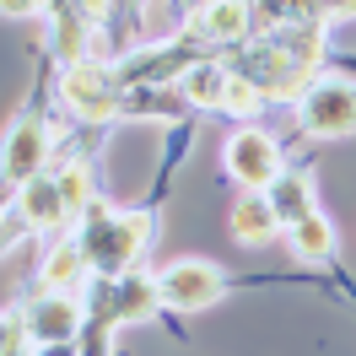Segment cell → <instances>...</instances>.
Segmentation results:
<instances>
[{
  "mask_svg": "<svg viewBox=\"0 0 356 356\" xmlns=\"http://www.w3.org/2000/svg\"><path fill=\"white\" fill-rule=\"evenodd\" d=\"M270 211L281 216V227H297V222H308V216H318L313 211V184L302 173H281L275 184H270Z\"/></svg>",
  "mask_w": 356,
  "mask_h": 356,
  "instance_id": "cell-11",
  "label": "cell"
},
{
  "mask_svg": "<svg viewBox=\"0 0 356 356\" xmlns=\"http://www.w3.org/2000/svg\"><path fill=\"white\" fill-rule=\"evenodd\" d=\"M222 291H227V275L211 259H173L156 275V297L173 313H200L211 302H222Z\"/></svg>",
  "mask_w": 356,
  "mask_h": 356,
  "instance_id": "cell-2",
  "label": "cell"
},
{
  "mask_svg": "<svg viewBox=\"0 0 356 356\" xmlns=\"http://www.w3.org/2000/svg\"><path fill=\"white\" fill-rule=\"evenodd\" d=\"M227 168H232V178L238 184H248V189H259V184H275V178L286 173L281 168V146L270 140L265 130H238L232 140H227Z\"/></svg>",
  "mask_w": 356,
  "mask_h": 356,
  "instance_id": "cell-6",
  "label": "cell"
},
{
  "mask_svg": "<svg viewBox=\"0 0 356 356\" xmlns=\"http://www.w3.org/2000/svg\"><path fill=\"white\" fill-rule=\"evenodd\" d=\"M44 156H49V119L44 113H22L11 124V135H6V184L22 195L33 178H44L38 173Z\"/></svg>",
  "mask_w": 356,
  "mask_h": 356,
  "instance_id": "cell-4",
  "label": "cell"
},
{
  "mask_svg": "<svg viewBox=\"0 0 356 356\" xmlns=\"http://www.w3.org/2000/svg\"><path fill=\"white\" fill-rule=\"evenodd\" d=\"M27 318H22V308H11L6 313V356H22V340H27Z\"/></svg>",
  "mask_w": 356,
  "mask_h": 356,
  "instance_id": "cell-19",
  "label": "cell"
},
{
  "mask_svg": "<svg viewBox=\"0 0 356 356\" xmlns=\"http://www.w3.org/2000/svg\"><path fill=\"white\" fill-rule=\"evenodd\" d=\"M286 243H291V254H302V259H330V254H334L330 216H308V222L286 227Z\"/></svg>",
  "mask_w": 356,
  "mask_h": 356,
  "instance_id": "cell-15",
  "label": "cell"
},
{
  "mask_svg": "<svg viewBox=\"0 0 356 356\" xmlns=\"http://www.w3.org/2000/svg\"><path fill=\"white\" fill-rule=\"evenodd\" d=\"M259 97H265V92L254 87L248 76H232V81H227V97H222V108H232V113H254V108H259Z\"/></svg>",
  "mask_w": 356,
  "mask_h": 356,
  "instance_id": "cell-18",
  "label": "cell"
},
{
  "mask_svg": "<svg viewBox=\"0 0 356 356\" xmlns=\"http://www.w3.org/2000/svg\"><path fill=\"white\" fill-rule=\"evenodd\" d=\"M22 318H27V330H33L38 346H70L76 330H81V308H76V297H65V291H38L22 308Z\"/></svg>",
  "mask_w": 356,
  "mask_h": 356,
  "instance_id": "cell-7",
  "label": "cell"
},
{
  "mask_svg": "<svg viewBox=\"0 0 356 356\" xmlns=\"http://www.w3.org/2000/svg\"><path fill=\"white\" fill-rule=\"evenodd\" d=\"M17 211L27 216V227H60L70 216V205H65V195H60L54 178H33L22 195H17Z\"/></svg>",
  "mask_w": 356,
  "mask_h": 356,
  "instance_id": "cell-10",
  "label": "cell"
},
{
  "mask_svg": "<svg viewBox=\"0 0 356 356\" xmlns=\"http://www.w3.org/2000/svg\"><path fill=\"white\" fill-rule=\"evenodd\" d=\"M195 33L200 38H243L248 11L243 6H205V11H195Z\"/></svg>",
  "mask_w": 356,
  "mask_h": 356,
  "instance_id": "cell-16",
  "label": "cell"
},
{
  "mask_svg": "<svg viewBox=\"0 0 356 356\" xmlns=\"http://www.w3.org/2000/svg\"><path fill=\"white\" fill-rule=\"evenodd\" d=\"M60 92H65L70 113H81V119H113L119 113V76H108V70L92 65V60L70 65Z\"/></svg>",
  "mask_w": 356,
  "mask_h": 356,
  "instance_id": "cell-5",
  "label": "cell"
},
{
  "mask_svg": "<svg viewBox=\"0 0 356 356\" xmlns=\"http://www.w3.org/2000/svg\"><path fill=\"white\" fill-rule=\"evenodd\" d=\"M87 270H92V259H87V243H81V238H76V243H54L44 254V265H38V286L44 291H65L70 297V286H81V281H87Z\"/></svg>",
  "mask_w": 356,
  "mask_h": 356,
  "instance_id": "cell-9",
  "label": "cell"
},
{
  "mask_svg": "<svg viewBox=\"0 0 356 356\" xmlns=\"http://www.w3.org/2000/svg\"><path fill=\"white\" fill-rule=\"evenodd\" d=\"M232 232H238L243 243H270V238L281 232V216L270 211L265 195H243V200L232 205Z\"/></svg>",
  "mask_w": 356,
  "mask_h": 356,
  "instance_id": "cell-12",
  "label": "cell"
},
{
  "mask_svg": "<svg viewBox=\"0 0 356 356\" xmlns=\"http://www.w3.org/2000/svg\"><path fill=\"white\" fill-rule=\"evenodd\" d=\"M146 238H152V216H146V211H103V205H92V222H87V232H81L92 275L124 281L130 265L140 259Z\"/></svg>",
  "mask_w": 356,
  "mask_h": 356,
  "instance_id": "cell-1",
  "label": "cell"
},
{
  "mask_svg": "<svg viewBox=\"0 0 356 356\" xmlns=\"http://www.w3.org/2000/svg\"><path fill=\"white\" fill-rule=\"evenodd\" d=\"M302 130L318 135V140H334V135L356 130V87L351 81H313L308 97H302Z\"/></svg>",
  "mask_w": 356,
  "mask_h": 356,
  "instance_id": "cell-3",
  "label": "cell"
},
{
  "mask_svg": "<svg viewBox=\"0 0 356 356\" xmlns=\"http://www.w3.org/2000/svg\"><path fill=\"white\" fill-rule=\"evenodd\" d=\"M54 17V54L70 65H81V49H87V11H70V6H60V11H49Z\"/></svg>",
  "mask_w": 356,
  "mask_h": 356,
  "instance_id": "cell-14",
  "label": "cell"
},
{
  "mask_svg": "<svg viewBox=\"0 0 356 356\" xmlns=\"http://www.w3.org/2000/svg\"><path fill=\"white\" fill-rule=\"evenodd\" d=\"M44 356H76L70 346H44Z\"/></svg>",
  "mask_w": 356,
  "mask_h": 356,
  "instance_id": "cell-20",
  "label": "cell"
},
{
  "mask_svg": "<svg viewBox=\"0 0 356 356\" xmlns=\"http://www.w3.org/2000/svg\"><path fill=\"white\" fill-rule=\"evenodd\" d=\"M227 81H232V70H222V65H189L184 70V103H195V108H222Z\"/></svg>",
  "mask_w": 356,
  "mask_h": 356,
  "instance_id": "cell-13",
  "label": "cell"
},
{
  "mask_svg": "<svg viewBox=\"0 0 356 356\" xmlns=\"http://www.w3.org/2000/svg\"><path fill=\"white\" fill-rule=\"evenodd\" d=\"M54 184H60V195H65V205H70V216H76V211H81V205H87V168H81V162H70V168H60V173H54Z\"/></svg>",
  "mask_w": 356,
  "mask_h": 356,
  "instance_id": "cell-17",
  "label": "cell"
},
{
  "mask_svg": "<svg viewBox=\"0 0 356 356\" xmlns=\"http://www.w3.org/2000/svg\"><path fill=\"white\" fill-rule=\"evenodd\" d=\"M156 308H162V297H156V281L146 275H124V281H113V291L97 297L103 324H146L156 318Z\"/></svg>",
  "mask_w": 356,
  "mask_h": 356,
  "instance_id": "cell-8",
  "label": "cell"
}]
</instances>
